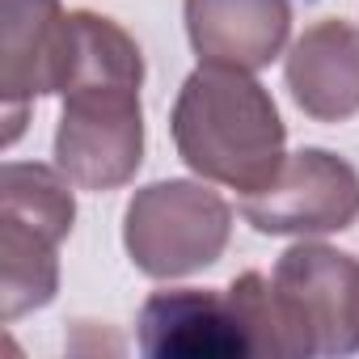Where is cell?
Here are the masks:
<instances>
[{
	"mask_svg": "<svg viewBox=\"0 0 359 359\" xmlns=\"http://www.w3.org/2000/svg\"><path fill=\"white\" fill-rule=\"evenodd\" d=\"M144 55L140 43L93 9L68 13L64 110L55 165L81 191H118L144 165Z\"/></svg>",
	"mask_w": 359,
	"mask_h": 359,
	"instance_id": "obj_1",
	"label": "cell"
},
{
	"mask_svg": "<svg viewBox=\"0 0 359 359\" xmlns=\"http://www.w3.org/2000/svg\"><path fill=\"white\" fill-rule=\"evenodd\" d=\"M177 156L203 182L229 187L241 199L271 187L287 161V127L271 89L241 68L199 64L169 110Z\"/></svg>",
	"mask_w": 359,
	"mask_h": 359,
	"instance_id": "obj_2",
	"label": "cell"
},
{
	"mask_svg": "<svg viewBox=\"0 0 359 359\" xmlns=\"http://www.w3.org/2000/svg\"><path fill=\"white\" fill-rule=\"evenodd\" d=\"M60 165L5 161L0 169V317L18 321L60 292V245L72 233L76 199Z\"/></svg>",
	"mask_w": 359,
	"mask_h": 359,
	"instance_id": "obj_3",
	"label": "cell"
},
{
	"mask_svg": "<svg viewBox=\"0 0 359 359\" xmlns=\"http://www.w3.org/2000/svg\"><path fill=\"white\" fill-rule=\"evenodd\" d=\"M233 237V208L220 191L191 177H161L131 195L123 212V245L140 275L187 279L220 262Z\"/></svg>",
	"mask_w": 359,
	"mask_h": 359,
	"instance_id": "obj_4",
	"label": "cell"
},
{
	"mask_svg": "<svg viewBox=\"0 0 359 359\" xmlns=\"http://www.w3.org/2000/svg\"><path fill=\"white\" fill-rule=\"evenodd\" d=\"M287 359L359 351V258L300 237L271 271Z\"/></svg>",
	"mask_w": 359,
	"mask_h": 359,
	"instance_id": "obj_5",
	"label": "cell"
},
{
	"mask_svg": "<svg viewBox=\"0 0 359 359\" xmlns=\"http://www.w3.org/2000/svg\"><path fill=\"white\" fill-rule=\"evenodd\" d=\"M241 220L262 237H330L359 220V169L330 148H300L271 187L241 199Z\"/></svg>",
	"mask_w": 359,
	"mask_h": 359,
	"instance_id": "obj_6",
	"label": "cell"
},
{
	"mask_svg": "<svg viewBox=\"0 0 359 359\" xmlns=\"http://www.w3.org/2000/svg\"><path fill=\"white\" fill-rule=\"evenodd\" d=\"M68 13L60 0H0V97H5V144L22 135L26 106L64 85Z\"/></svg>",
	"mask_w": 359,
	"mask_h": 359,
	"instance_id": "obj_7",
	"label": "cell"
},
{
	"mask_svg": "<svg viewBox=\"0 0 359 359\" xmlns=\"http://www.w3.org/2000/svg\"><path fill=\"white\" fill-rule=\"evenodd\" d=\"M135 338L148 359H237L250 355L229 292L169 287L140 304Z\"/></svg>",
	"mask_w": 359,
	"mask_h": 359,
	"instance_id": "obj_8",
	"label": "cell"
},
{
	"mask_svg": "<svg viewBox=\"0 0 359 359\" xmlns=\"http://www.w3.org/2000/svg\"><path fill=\"white\" fill-rule=\"evenodd\" d=\"M283 81L292 102L313 123H346L359 114V26L346 18H321L296 34L283 55Z\"/></svg>",
	"mask_w": 359,
	"mask_h": 359,
	"instance_id": "obj_9",
	"label": "cell"
},
{
	"mask_svg": "<svg viewBox=\"0 0 359 359\" xmlns=\"http://www.w3.org/2000/svg\"><path fill=\"white\" fill-rule=\"evenodd\" d=\"M292 34V0H187V39L199 64L262 72Z\"/></svg>",
	"mask_w": 359,
	"mask_h": 359,
	"instance_id": "obj_10",
	"label": "cell"
},
{
	"mask_svg": "<svg viewBox=\"0 0 359 359\" xmlns=\"http://www.w3.org/2000/svg\"><path fill=\"white\" fill-rule=\"evenodd\" d=\"M224 292H229V304L237 313V325L245 334L250 355H283L287 359V338H283V321H279L271 279L258 275V271H245Z\"/></svg>",
	"mask_w": 359,
	"mask_h": 359,
	"instance_id": "obj_11",
	"label": "cell"
}]
</instances>
